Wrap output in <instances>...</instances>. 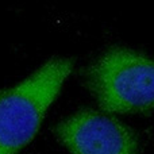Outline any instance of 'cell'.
Here are the masks:
<instances>
[{
	"mask_svg": "<svg viewBox=\"0 0 154 154\" xmlns=\"http://www.w3.org/2000/svg\"><path fill=\"white\" fill-rule=\"evenodd\" d=\"M73 65L70 58H50L16 85L0 89V154L20 152L35 138Z\"/></svg>",
	"mask_w": 154,
	"mask_h": 154,
	"instance_id": "cell-1",
	"label": "cell"
},
{
	"mask_svg": "<svg viewBox=\"0 0 154 154\" xmlns=\"http://www.w3.org/2000/svg\"><path fill=\"white\" fill-rule=\"evenodd\" d=\"M84 82L107 114L154 109V60L127 48H112L85 69Z\"/></svg>",
	"mask_w": 154,
	"mask_h": 154,
	"instance_id": "cell-2",
	"label": "cell"
},
{
	"mask_svg": "<svg viewBox=\"0 0 154 154\" xmlns=\"http://www.w3.org/2000/svg\"><path fill=\"white\" fill-rule=\"evenodd\" d=\"M54 135L75 154H133L139 150L134 130L107 112L82 108L54 127Z\"/></svg>",
	"mask_w": 154,
	"mask_h": 154,
	"instance_id": "cell-3",
	"label": "cell"
}]
</instances>
